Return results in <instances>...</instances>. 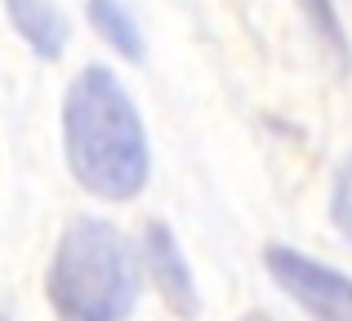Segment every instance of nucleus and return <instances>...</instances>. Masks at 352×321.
<instances>
[{"mask_svg": "<svg viewBox=\"0 0 352 321\" xmlns=\"http://www.w3.org/2000/svg\"><path fill=\"white\" fill-rule=\"evenodd\" d=\"M138 263H143V277L152 281V290L165 299L179 321H197L201 317V290H197V277H192V263L183 259L179 250V236H174L170 223L161 219H147L138 228Z\"/></svg>", "mask_w": 352, "mask_h": 321, "instance_id": "20e7f679", "label": "nucleus"}, {"mask_svg": "<svg viewBox=\"0 0 352 321\" xmlns=\"http://www.w3.org/2000/svg\"><path fill=\"white\" fill-rule=\"evenodd\" d=\"M330 219H335V228L352 241V157L335 170V188H330Z\"/></svg>", "mask_w": 352, "mask_h": 321, "instance_id": "6e6552de", "label": "nucleus"}, {"mask_svg": "<svg viewBox=\"0 0 352 321\" xmlns=\"http://www.w3.org/2000/svg\"><path fill=\"white\" fill-rule=\"evenodd\" d=\"M299 5H303L308 27L321 36V45H326L330 54H339V58H348V36H344V23H339L335 0H299Z\"/></svg>", "mask_w": 352, "mask_h": 321, "instance_id": "0eeeda50", "label": "nucleus"}, {"mask_svg": "<svg viewBox=\"0 0 352 321\" xmlns=\"http://www.w3.org/2000/svg\"><path fill=\"white\" fill-rule=\"evenodd\" d=\"M45 295L58 321H129L143 295L138 245L98 214L72 219L54 245Z\"/></svg>", "mask_w": 352, "mask_h": 321, "instance_id": "f03ea898", "label": "nucleus"}, {"mask_svg": "<svg viewBox=\"0 0 352 321\" xmlns=\"http://www.w3.org/2000/svg\"><path fill=\"white\" fill-rule=\"evenodd\" d=\"M0 321H9V317H0Z\"/></svg>", "mask_w": 352, "mask_h": 321, "instance_id": "9d476101", "label": "nucleus"}, {"mask_svg": "<svg viewBox=\"0 0 352 321\" xmlns=\"http://www.w3.org/2000/svg\"><path fill=\"white\" fill-rule=\"evenodd\" d=\"M5 14L36 58L45 63L63 58V49H67V14L58 9V0H5Z\"/></svg>", "mask_w": 352, "mask_h": 321, "instance_id": "39448f33", "label": "nucleus"}, {"mask_svg": "<svg viewBox=\"0 0 352 321\" xmlns=\"http://www.w3.org/2000/svg\"><path fill=\"white\" fill-rule=\"evenodd\" d=\"M63 157L89 197L112 206L134 201L152 179L147 125L120 76L103 63L80 67L63 94Z\"/></svg>", "mask_w": 352, "mask_h": 321, "instance_id": "f257e3e1", "label": "nucleus"}, {"mask_svg": "<svg viewBox=\"0 0 352 321\" xmlns=\"http://www.w3.org/2000/svg\"><path fill=\"white\" fill-rule=\"evenodd\" d=\"M263 268L312 321H352V277L294 245H267Z\"/></svg>", "mask_w": 352, "mask_h": 321, "instance_id": "7ed1b4c3", "label": "nucleus"}, {"mask_svg": "<svg viewBox=\"0 0 352 321\" xmlns=\"http://www.w3.org/2000/svg\"><path fill=\"white\" fill-rule=\"evenodd\" d=\"M241 321H272V317H267V313H245Z\"/></svg>", "mask_w": 352, "mask_h": 321, "instance_id": "1a4fd4ad", "label": "nucleus"}, {"mask_svg": "<svg viewBox=\"0 0 352 321\" xmlns=\"http://www.w3.org/2000/svg\"><path fill=\"white\" fill-rule=\"evenodd\" d=\"M85 18L98 32V41L112 45V54H120L125 63H143V27L125 9V0H85Z\"/></svg>", "mask_w": 352, "mask_h": 321, "instance_id": "423d86ee", "label": "nucleus"}]
</instances>
